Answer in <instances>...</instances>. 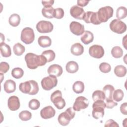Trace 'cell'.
Wrapping results in <instances>:
<instances>
[{
    "mask_svg": "<svg viewBox=\"0 0 127 127\" xmlns=\"http://www.w3.org/2000/svg\"><path fill=\"white\" fill-rule=\"evenodd\" d=\"M25 61L27 67L32 69H36L39 66L44 65L47 63V59L42 55H37L32 53L25 55Z\"/></svg>",
    "mask_w": 127,
    "mask_h": 127,
    "instance_id": "1",
    "label": "cell"
},
{
    "mask_svg": "<svg viewBox=\"0 0 127 127\" xmlns=\"http://www.w3.org/2000/svg\"><path fill=\"white\" fill-rule=\"evenodd\" d=\"M19 89L21 92L31 95H34L39 91L38 83L33 80L21 83L19 84Z\"/></svg>",
    "mask_w": 127,
    "mask_h": 127,
    "instance_id": "2",
    "label": "cell"
},
{
    "mask_svg": "<svg viewBox=\"0 0 127 127\" xmlns=\"http://www.w3.org/2000/svg\"><path fill=\"white\" fill-rule=\"evenodd\" d=\"M106 104L103 100H97L94 101L92 105V117L95 119L103 118L104 115V109Z\"/></svg>",
    "mask_w": 127,
    "mask_h": 127,
    "instance_id": "3",
    "label": "cell"
},
{
    "mask_svg": "<svg viewBox=\"0 0 127 127\" xmlns=\"http://www.w3.org/2000/svg\"><path fill=\"white\" fill-rule=\"evenodd\" d=\"M75 116V112L73 108L71 107L67 108L65 112L60 114L58 118V121L60 125L63 126L69 124L70 120L73 119Z\"/></svg>",
    "mask_w": 127,
    "mask_h": 127,
    "instance_id": "4",
    "label": "cell"
},
{
    "mask_svg": "<svg viewBox=\"0 0 127 127\" xmlns=\"http://www.w3.org/2000/svg\"><path fill=\"white\" fill-rule=\"evenodd\" d=\"M113 9L110 6H106L99 8L97 12L99 20L102 22H107L113 15Z\"/></svg>",
    "mask_w": 127,
    "mask_h": 127,
    "instance_id": "5",
    "label": "cell"
},
{
    "mask_svg": "<svg viewBox=\"0 0 127 127\" xmlns=\"http://www.w3.org/2000/svg\"><path fill=\"white\" fill-rule=\"evenodd\" d=\"M51 101L55 106L58 109H62L65 106V102L62 97V93L60 90H57L54 91L51 96Z\"/></svg>",
    "mask_w": 127,
    "mask_h": 127,
    "instance_id": "6",
    "label": "cell"
},
{
    "mask_svg": "<svg viewBox=\"0 0 127 127\" xmlns=\"http://www.w3.org/2000/svg\"><path fill=\"white\" fill-rule=\"evenodd\" d=\"M42 87L43 89L49 91L55 87L58 84V79L56 76L49 75L43 78L41 82Z\"/></svg>",
    "mask_w": 127,
    "mask_h": 127,
    "instance_id": "7",
    "label": "cell"
},
{
    "mask_svg": "<svg viewBox=\"0 0 127 127\" xmlns=\"http://www.w3.org/2000/svg\"><path fill=\"white\" fill-rule=\"evenodd\" d=\"M110 28L113 32L121 34L126 31L127 25L121 20L115 19L110 22Z\"/></svg>",
    "mask_w": 127,
    "mask_h": 127,
    "instance_id": "8",
    "label": "cell"
},
{
    "mask_svg": "<svg viewBox=\"0 0 127 127\" xmlns=\"http://www.w3.org/2000/svg\"><path fill=\"white\" fill-rule=\"evenodd\" d=\"M21 40L26 44L32 43L35 39V34L33 29L30 27L24 28L21 32Z\"/></svg>",
    "mask_w": 127,
    "mask_h": 127,
    "instance_id": "9",
    "label": "cell"
},
{
    "mask_svg": "<svg viewBox=\"0 0 127 127\" xmlns=\"http://www.w3.org/2000/svg\"><path fill=\"white\" fill-rule=\"evenodd\" d=\"M53 24L48 21L41 20L38 22L36 25L37 31L41 33H50L53 31Z\"/></svg>",
    "mask_w": 127,
    "mask_h": 127,
    "instance_id": "10",
    "label": "cell"
},
{
    "mask_svg": "<svg viewBox=\"0 0 127 127\" xmlns=\"http://www.w3.org/2000/svg\"><path fill=\"white\" fill-rule=\"evenodd\" d=\"M89 101L83 96L77 97L73 105V109L75 111H80L81 109H86L88 107Z\"/></svg>",
    "mask_w": 127,
    "mask_h": 127,
    "instance_id": "11",
    "label": "cell"
},
{
    "mask_svg": "<svg viewBox=\"0 0 127 127\" xmlns=\"http://www.w3.org/2000/svg\"><path fill=\"white\" fill-rule=\"evenodd\" d=\"M104 50L100 45H94L90 46L89 49V55L94 58H101L104 55Z\"/></svg>",
    "mask_w": 127,
    "mask_h": 127,
    "instance_id": "12",
    "label": "cell"
},
{
    "mask_svg": "<svg viewBox=\"0 0 127 127\" xmlns=\"http://www.w3.org/2000/svg\"><path fill=\"white\" fill-rule=\"evenodd\" d=\"M83 19L87 23H92L95 25H99L101 23L98 19L97 12L93 11H88L85 13Z\"/></svg>",
    "mask_w": 127,
    "mask_h": 127,
    "instance_id": "13",
    "label": "cell"
},
{
    "mask_svg": "<svg viewBox=\"0 0 127 127\" xmlns=\"http://www.w3.org/2000/svg\"><path fill=\"white\" fill-rule=\"evenodd\" d=\"M70 31L76 36L82 35L84 32V26L79 22L72 21L69 25Z\"/></svg>",
    "mask_w": 127,
    "mask_h": 127,
    "instance_id": "14",
    "label": "cell"
},
{
    "mask_svg": "<svg viewBox=\"0 0 127 127\" xmlns=\"http://www.w3.org/2000/svg\"><path fill=\"white\" fill-rule=\"evenodd\" d=\"M70 14L74 18L82 20L85 14V12L83 8L75 5L70 8Z\"/></svg>",
    "mask_w": 127,
    "mask_h": 127,
    "instance_id": "15",
    "label": "cell"
},
{
    "mask_svg": "<svg viewBox=\"0 0 127 127\" xmlns=\"http://www.w3.org/2000/svg\"><path fill=\"white\" fill-rule=\"evenodd\" d=\"M56 114L55 110L51 106H48L43 108L40 112L41 117L44 119H48L53 118Z\"/></svg>",
    "mask_w": 127,
    "mask_h": 127,
    "instance_id": "16",
    "label": "cell"
},
{
    "mask_svg": "<svg viewBox=\"0 0 127 127\" xmlns=\"http://www.w3.org/2000/svg\"><path fill=\"white\" fill-rule=\"evenodd\" d=\"M8 109L11 111L17 110L20 106V101L18 97L16 96H11L9 97L7 101Z\"/></svg>",
    "mask_w": 127,
    "mask_h": 127,
    "instance_id": "17",
    "label": "cell"
},
{
    "mask_svg": "<svg viewBox=\"0 0 127 127\" xmlns=\"http://www.w3.org/2000/svg\"><path fill=\"white\" fill-rule=\"evenodd\" d=\"M48 73L49 75H53L56 77L60 76L63 72L62 67L57 64L51 65L48 68Z\"/></svg>",
    "mask_w": 127,
    "mask_h": 127,
    "instance_id": "18",
    "label": "cell"
},
{
    "mask_svg": "<svg viewBox=\"0 0 127 127\" xmlns=\"http://www.w3.org/2000/svg\"><path fill=\"white\" fill-rule=\"evenodd\" d=\"M4 90L7 93H11L15 91L16 89V83L11 80L8 79L5 81L3 84Z\"/></svg>",
    "mask_w": 127,
    "mask_h": 127,
    "instance_id": "19",
    "label": "cell"
},
{
    "mask_svg": "<svg viewBox=\"0 0 127 127\" xmlns=\"http://www.w3.org/2000/svg\"><path fill=\"white\" fill-rule=\"evenodd\" d=\"M80 39L83 44L88 45L93 41V34L89 31H84V33L82 34Z\"/></svg>",
    "mask_w": 127,
    "mask_h": 127,
    "instance_id": "20",
    "label": "cell"
},
{
    "mask_svg": "<svg viewBox=\"0 0 127 127\" xmlns=\"http://www.w3.org/2000/svg\"><path fill=\"white\" fill-rule=\"evenodd\" d=\"M70 52L72 55L78 56L83 54L84 52V48L80 43H76L71 46Z\"/></svg>",
    "mask_w": 127,
    "mask_h": 127,
    "instance_id": "21",
    "label": "cell"
},
{
    "mask_svg": "<svg viewBox=\"0 0 127 127\" xmlns=\"http://www.w3.org/2000/svg\"><path fill=\"white\" fill-rule=\"evenodd\" d=\"M38 43L40 47L46 48L51 45L52 40L48 36H41L38 38Z\"/></svg>",
    "mask_w": 127,
    "mask_h": 127,
    "instance_id": "22",
    "label": "cell"
},
{
    "mask_svg": "<svg viewBox=\"0 0 127 127\" xmlns=\"http://www.w3.org/2000/svg\"><path fill=\"white\" fill-rule=\"evenodd\" d=\"M0 50L1 55L3 57H9L11 55V51L10 46L3 42H0Z\"/></svg>",
    "mask_w": 127,
    "mask_h": 127,
    "instance_id": "23",
    "label": "cell"
},
{
    "mask_svg": "<svg viewBox=\"0 0 127 127\" xmlns=\"http://www.w3.org/2000/svg\"><path fill=\"white\" fill-rule=\"evenodd\" d=\"M115 90L113 86L110 84L106 85L103 89V91L105 95V100H111L113 99V93Z\"/></svg>",
    "mask_w": 127,
    "mask_h": 127,
    "instance_id": "24",
    "label": "cell"
},
{
    "mask_svg": "<svg viewBox=\"0 0 127 127\" xmlns=\"http://www.w3.org/2000/svg\"><path fill=\"white\" fill-rule=\"evenodd\" d=\"M79 67L78 64L74 61L68 62L65 66L66 70L68 73H73L76 72L78 70Z\"/></svg>",
    "mask_w": 127,
    "mask_h": 127,
    "instance_id": "25",
    "label": "cell"
},
{
    "mask_svg": "<svg viewBox=\"0 0 127 127\" xmlns=\"http://www.w3.org/2000/svg\"><path fill=\"white\" fill-rule=\"evenodd\" d=\"M8 22L9 24L13 27L17 26L20 22V16L16 13L11 14L9 17Z\"/></svg>",
    "mask_w": 127,
    "mask_h": 127,
    "instance_id": "26",
    "label": "cell"
},
{
    "mask_svg": "<svg viewBox=\"0 0 127 127\" xmlns=\"http://www.w3.org/2000/svg\"><path fill=\"white\" fill-rule=\"evenodd\" d=\"M114 73L118 77H124L127 73V68L123 65H117L114 68Z\"/></svg>",
    "mask_w": 127,
    "mask_h": 127,
    "instance_id": "27",
    "label": "cell"
},
{
    "mask_svg": "<svg viewBox=\"0 0 127 127\" xmlns=\"http://www.w3.org/2000/svg\"><path fill=\"white\" fill-rule=\"evenodd\" d=\"M73 91L77 94L81 93L84 90V84L81 81H77L75 82L72 85Z\"/></svg>",
    "mask_w": 127,
    "mask_h": 127,
    "instance_id": "28",
    "label": "cell"
},
{
    "mask_svg": "<svg viewBox=\"0 0 127 127\" xmlns=\"http://www.w3.org/2000/svg\"><path fill=\"white\" fill-rule=\"evenodd\" d=\"M54 9L52 6L44 7L42 9V15L47 18H52L54 17Z\"/></svg>",
    "mask_w": 127,
    "mask_h": 127,
    "instance_id": "29",
    "label": "cell"
},
{
    "mask_svg": "<svg viewBox=\"0 0 127 127\" xmlns=\"http://www.w3.org/2000/svg\"><path fill=\"white\" fill-rule=\"evenodd\" d=\"M13 51L16 56H19L22 55L24 53L25 48L24 46L20 43H17L13 46Z\"/></svg>",
    "mask_w": 127,
    "mask_h": 127,
    "instance_id": "30",
    "label": "cell"
},
{
    "mask_svg": "<svg viewBox=\"0 0 127 127\" xmlns=\"http://www.w3.org/2000/svg\"><path fill=\"white\" fill-rule=\"evenodd\" d=\"M127 15V9L125 6H120L116 10V17L118 19L125 18Z\"/></svg>",
    "mask_w": 127,
    "mask_h": 127,
    "instance_id": "31",
    "label": "cell"
},
{
    "mask_svg": "<svg viewBox=\"0 0 127 127\" xmlns=\"http://www.w3.org/2000/svg\"><path fill=\"white\" fill-rule=\"evenodd\" d=\"M111 54L115 58H120L123 55V51L119 46H115L111 50Z\"/></svg>",
    "mask_w": 127,
    "mask_h": 127,
    "instance_id": "32",
    "label": "cell"
},
{
    "mask_svg": "<svg viewBox=\"0 0 127 127\" xmlns=\"http://www.w3.org/2000/svg\"><path fill=\"white\" fill-rule=\"evenodd\" d=\"M92 98L94 101L97 100L104 101L105 99V95L104 92L101 90H96L93 93Z\"/></svg>",
    "mask_w": 127,
    "mask_h": 127,
    "instance_id": "33",
    "label": "cell"
},
{
    "mask_svg": "<svg viewBox=\"0 0 127 127\" xmlns=\"http://www.w3.org/2000/svg\"><path fill=\"white\" fill-rule=\"evenodd\" d=\"M42 55L44 56L47 59V62L53 61L55 58V53L52 50H48L44 51L42 52Z\"/></svg>",
    "mask_w": 127,
    "mask_h": 127,
    "instance_id": "34",
    "label": "cell"
},
{
    "mask_svg": "<svg viewBox=\"0 0 127 127\" xmlns=\"http://www.w3.org/2000/svg\"><path fill=\"white\" fill-rule=\"evenodd\" d=\"M124 92L121 89H117L114 90L113 93V99L116 102H120L122 100L124 97Z\"/></svg>",
    "mask_w": 127,
    "mask_h": 127,
    "instance_id": "35",
    "label": "cell"
},
{
    "mask_svg": "<svg viewBox=\"0 0 127 127\" xmlns=\"http://www.w3.org/2000/svg\"><path fill=\"white\" fill-rule=\"evenodd\" d=\"M24 74L23 69L20 67H15L11 71V75L16 79L21 78Z\"/></svg>",
    "mask_w": 127,
    "mask_h": 127,
    "instance_id": "36",
    "label": "cell"
},
{
    "mask_svg": "<svg viewBox=\"0 0 127 127\" xmlns=\"http://www.w3.org/2000/svg\"><path fill=\"white\" fill-rule=\"evenodd\" d=\"M31 113L27 110L22 111L19 114V118L21 121H27L31 119Z\"/></svg>",
    "mask_w": 127,
    "mask_h": 127,
    "instance_id": "37",
    "label": "cell"
},
{
    "mask_svg": "<svg viewBox=\"0 0 127 127\" xmlns=\"http://www.w3.org/2000/svg\"><path fill=\"white\" fill-rule=\"evenodd\" d=\"M40 102L36 99H33L29 102L28 106H29V108L31 110H37L40 107Z\"/></svg>",
    "mask_w": 127,
    "mask_h": 127,
    "instance_id": "38",
    "label": "cell"
},
{
    "mask_svg": "<svg viewBox=\"0 0 127 127\" xmlns=\"http://www.w3.org/2000/svg\"><path fill=\"white\" fill-rule=\"evenodd\" d=\"M99 69L102 72L108 73L111 70V66L108 63L103 62L99 65Z\"/></svg>",
    "mask_w": 127,
    "mask_h": 127,
    "instance_id": "39",
    "label": "cell"
},
{
    "mask_svg": "<svg viewBox=\"0 0 127 127\" xmlns=\"http://www.w3.org/2000/svg\"><path fill=\"white\" fill-rule=\"evenodd\" d=\"M64 16V10L63 8L59 7L54 9V17L57 19H61Z\"/></svg>",
    "mask_w": 127,
    "mask_h": 127,
    "instance_id": "40",
    "label": "cell"
},
{
    "mask_svg": "<svg viewBox=\"0 0 127 127\" xmlns=\"http://www.w3.org/2000/svg\"><path fill=\"white\" fill-rule=\"evenodd\" d=\"M9 69V65L8 63L4 62H2L0 64V73H5Z\"/></svg>",
    "mask_w": 127,
    "mask_h": 127,
    "instance_id": "41",
    "label": "cell"
},
{
    "mask_svg": "<svg viewBox=\"0 0 127 127\" xmlns=\"http://www.w3.org/2000/svg\"><path fill=\"white\" fill-rule=\"evenodd\" d=\"M105 104H106V108L108 109H112L114 107L117 106L118 105L117 103L114 102L113 99L106 100Z\"/></svg>",
    "mask_w": 127,
    "mask_h": 127,
    "instance_id": "42",
    "label": "cell"
},
{
    "mask_svg": "<svg viewBox=\"0 0 127 127\" xmlns=\"http://www.w3.org/2000/svg\"><path fill=\"white\" fill-rule=\"evenodd\" d=\"M104 126L105 127H118L119 126L118 124V123H117V122H116L115 121H114L112 119H110V120H108L105 123Z\"/></svg>",
    "mask_w": 127,
    "mask_h": 127,
    "instance_id": "43",
    "label": "cell"
},
{
    "mask_svg": "<svg viewBox=\"0 0 127 127\" xmlns=\"http://www.w3.org/2000/svg\"><path fill=\"white\" fill-rule=\"evenodd\" d=\"M127 104L126 102L124 103L120 106V111L123 114L125 115H127Z\"/></svg>",
    "mask_w": 127,
    "mask_h": 127,
    "instance_id": "44",
    "label": "cell"
},
{
    "mask_svg": "<svg viewBox=\"0 0 127 127\" xmlns=\"http://www.w3.org/2000/svg\"><path fill=\"white\" fill-rule=\"evenodd\" d=\"M54 0H48V1H45V0H43L42 1V3L44 7H48V6H52V5L54 4Z\"/></svg>",
    "mask_w": 127,
    "mask_h": 127,
    "instance_id": "45",
    "label": "cell"
},
{
    "mask_svg": "<svg viewBox=\"0 0 127 127\" xmlns=\"http://www.w3.org/2000/svg\"><path fill=\"white\" fill-rule=\"evenodd\" d=\"M89 1L85 0H77V5L80 6H86L88 3Z\"/></svg>",
    "mask_w": 127,
    "mask_h": 127,
    "instance_id": "46",
    "label": "cell"
}]
</instances>
